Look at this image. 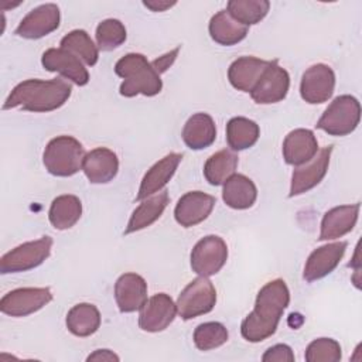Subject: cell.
<instances>
[{
	"mask_svg": "<svg viewBox=\"0 0 362 362\" xmlns=\"http://www.w3.org/2000/svg\"><path fill=\"white\" fill-rule=\"evenodd\" d=\"M83 146L72 136H58L47 144L42 163L47 171L57 177H71L82 170Z\"/></svg>",
	"mask_w": 362,
	"mask_h": 362,
	"instance_id": "cell-4",
	"label": "cell"
},
{
	"mask_svg": "<svg viewBox=\"0 0 362 362\" xmlns=\"http://www.w3.org/2000/svg\"><path fill=\"white\" fill-rule=\"evenodd\" d=\"M72 86L64 79H27L13 88L7 96L3 110L20 107L28 112H52L69 99Z\"/></svg>",
	"mask_w": 362,
	"mask_h": 362,
	"instance_id": "cell-2",
	"label": "cell"
},
{
	"mask_svg": "<svg viewBox=\"0 0 362 362\" xmlns=\"http://www.w3.org/2000/svg\"><path fill=\"white\" fill-rule=\"evenodd\" d=\"M115 298L122 313H134L147 301V283L137 273L122 274L115 284Z\"/></svg>",
	"mask_w": 362,
	"mask_h": 362,
	"instance_id": "cell-19",
	"label": "cell"
},
{
	"mask_svg": "<svg viewBox=\"0 0 362 362\" xmlns=\"http://www.w3.org/2000/svg\"><path fill=\"white\" fill-rule=\"evenodd\" d=\"M86 361H119V356L109 349H96L86 358Z\"/></svg>",
	"mask_w": 362,
	"mask_h": 362,
	"instance_id": "cell-39",
	"label": "cell"
},
{
	"mask_svg": "<svg viewBox=\"0 0 362 362\" xmlns=\"http://www.w3.org/2000/svg\"><path fill=\"white\" fill-rule=\"evenodd\" d=\"M290 303V291L284 280L274 279L257 293L255 308L240 325L242 337L249 342H260L272 337Z\"/></svg>",
	"mask_w": 362,
	"mask_h": 362,
	"instance_id": "cell-1",
	"label": "cell"
},
{
	"mask_svg": "<svg viewBox=\"0 0 362 362\" xmlns=\"http://www.w3.org/2000/svg\"><path fill=\"white\" fill-rule=\"evenodd\" d=\"M229 338L228 329L223 324L216 321L202 322L194 331V344L199 351H211L222 346Z\"/></svg>",
	"mask_w": 362,
	"mask_h": 362,
	"instance_id": "cell-34",
	"label": "cell"
},
{
	"mask_svg": "<svg viewBox=\"0 0 362 362\" xmlns=\"http://www.w3.org/2000/svg\"><path fill=\"white\" fill-rule=\"evenodd\" d=\"M61 48L68 49L85 65L93 66L98 62L99 51L85 30H72L61 40Z\"/></svg>",
	"mask_w": 362,
	"mask_h": 362,
	"instance_id": "cell-32",
	"label": "cell"
},
{
	"mask_svg": "<svg viewBox=\"0 0 362 362\" xmlns=\"http://www.w3.org/2000/svg\"><path fill=\"white\" fill-rule=\"evenodd\" d=\"M175 315L177 305L173 298L165 293H158L147 298L140 308L139 327L146 332H160L174 321Z\"/></svg>",
	"mask_w": 362,
	"mask_h": 362,
	"instance_id": "cell-12",
	"label": "cell"
},
{
	"mask_svg": "<svg viewBox=\"0 0 362 362\" xmlns=\"http://www.w3.org/2000/svg\"><path fill=\"white\" fill-rule=\"evenodd\" d=\"M143 4L150 8L151 11H165L167 8L173 7L175 4V1H157V0H153V1H143Z\"/></svg>",
	"mask_w": 362,
	"mask_h": 362,
	"instance_id": "cell-40",
	"label": "cell"
},
{
	"mask_svg": "<svg viewBox=\"0 0 362 362\" xmlns=\"http://www.w3.org/2000/svg\"><path fill=\"white\" fill-rule=\"evenodd\" d=\"M361 105L355 96H337L317 122V129L331 136L351 134L359 124Z\"/></svg>",
	"mask_w": 362,
	"mask_h": 362,
	"instance_id": "cell-5",
	"label": "cell"
},
{
	"mask_svg": "<svg viewBox=\"0 0 362 362\" xmlns=\"http://www.w3.org/2000/svg\"><path fill=\"white\" fill-rule=\"evenodd\" d=\"M269 8L270 3L267 0H230L226 4L229 16L247 27L262 21Z\"/></svg>",
	"mask_w": 362,
	"mask_h": 362,
	"instance_id": "cell-33",
	"label": "cell"
},
{
	"mask_svg": "<svg viewBox=\"0 0 362 362\" xmlns=\"http://www.w3.org/2000/svg\"><path fill=\"white\" fill-rule=\"evenodd\" d=\"M256 198L257 188L255 182L243 174H233L223 184L222 199L229 208L247 209L256 202Z\"/></svg>",
	"mask_w": 362,
	"mask_h": 362,
	"instance_id": "cell-26",
	"label": "cell"
},
{
	"mask_svg": "<svg viewBox=\"0 0 362 362\" xmlns=\"http://www.w3.org/2000/svg\"><path fill=\"white\" fill-rule=\"evenodd\" d=\"M82 215V202L76 195L65 194L57 197L48 212V219L55 229L64 230L72 228Z\"/></svg>",
	"mask_w": 362,
	"mask_h": 362,
	"instance_id": "cell-29",
	"label": "cell"
},
{
	"mask_svg": "<svg viewBox=\"0 0 362 362\" xmlns=\"http://www.w3.org/2000/svg\"><path fill=\"white\" fill-rule=\"evenodd\" d=\"M41 64L44 69L49 72H58L78 86H83L89 82V72L83 66V62L72 52L61 47L48 48L41 57Z\"/></svg>",
	"mask_w": 362,
	"mask_h": 362,
	"instance_id": "cell-15",
	"label": "cell"
},
{
	"mask_svg": "<svg viewBox=\"0 0 362 362\" xmlns=\"http://www.w3.org/2000/svg\"><path fill=\"white\" fill-rule=\"evenodd\" d=\"M216 303V290L212 281L199 276L189 281L175 303L177 314L182 320H191L212 311Z\"/></svg>",
	"mask_w": 362,
	"mask_h": 362,
	"instance_id": "cell-7",
	"label": "cell"
},
{
	"mask_svg": "<svg viewBox=\"0 0 362 362\" xmlns=\"http://www.w3.org/2000/svg\"><path fill=\"white\" fill-rule=\"evenodd\" d=\"M259 136V124L247 117H232L226 124V141L233 151H240L252 147L257 141Z\"/></svg>",
	"mask_w": 362,
	"mask_h": 362,
	"instance_id": "cell-31",
	"label": "cell"
},
{
	"mask_svg": "<svg viewBox=\"0 0 362 362\" xmlns=\"http://www.w3.org/2000/svg\"><path fill=\"white\" fill-rule=\"evenodd\" d=\"M52 243L54 242L51 236H42L37 240L18 245L1 256L0 273H21L38 267L48 259Z\"/></svg>",
	"mask_w": 362,
	"mask_h": 362,
	"instance_id": "cell-6",
	"label": "cell"
},
{
	"mask_svg": "<svg viewBox=\"0 0 362 362\" xmlns=\"http://www.w3.org/2000/svg\"><path fill=\"white\" fill-rule=\"evenodd\" d=\"M334 88L335 74L331 66L315 64L304 71L300 82V95L310 105L324 103L332 96Z\"/></svg>",
	"mask_w": 362,
	"mask_h": 362,
	"instance_id": "cell-10",
	"label": "cell"
},
{
	"mask_svg": "<svg viewBox=\"0 0 362 362\" xmlns=\"http://www.w3.org/2000/svg\"><path fill=\"white\" fill-rule=\"evenodd\" d=\"M82 171L92 184L110 182L119 171V158L106 147L93 148L85 154Z\"/></svg>",
	"mask_w": 362,
	"mask_h": 362,
	"instance_id": "cell-20",
	"label": "cell"
},
{
	"mask_svg": "<svg viewBox=\"0 0 362 362\" xmlns=\"http://www.w3.org/2000/svg\"><path fill=\"white\" fill-rule=\"evenodd\" d=\"M341 356V345L332 338H317L305 349L307 362H338Z\"/></svg>",
	"mask_w": 362,
	"mask_h": 362,
	"instance_id": "cell-36",
	"label": "cell"
},
{
	"mask_svg": "<svg viewBox=\"0 0 362 362\" xmlns=\"http://www.w3.org/2000/svg\"><path fill=\"white\" fill-rule=\"evenodd\" d=\"M318 151V141L308 129L291 130L283 141V158L290 165H301L310 161Z\"/></svg>",
	"mask_w": 362,
	"mask_h": 362,
	"instance_id": "cell-23",
	"label": "cell"
},
{
	"mask_svg": "<svg viewBox=\"0 0 362 362\" xmlns=\"http://www.w3.org/2000/svg\"><path fill=\"white\" fill-rule=\"evenodd\" d=\"M208 30L215 42L226 47L240 42L249 33V27L232 18L226 10H221L212 16Z\"/></svg>",
	"mask_w": 362,
	"mask_h": 362,
	"instance_id": "cell-27",
	"label": "cell"
},
{
	"mask_svg": "<svg viewBox=\"0 0 362 362\" xmlns=\"http://www.w3.org/2000/svg\"><path fill=\"white\" fill-rule=\"evenodd\" d=\"M228 260V246L216 235H208L198 240L191 252V269L199 276L216 274Z\"/></svg>",
	"mask_w": 362,
	"mask_h": 362,
	"instance_id": "cell-8",
	"label": "cell"
},
{
	"mask_svg": "<svg viewBox=\"0 0 362 362\" xmlns=\"http://www.w3.org/2000/svg\"><path fill=\"white\" fill-rule=\"evenodd\" d=\"M182 140L191 150L209 147L216 139V126L208 113H195L184 124Z\"/></svg>",
	"mask_w": 362,
	"mask_h": 362,
	"instance_id": "cell-24",
	"label": "cell"
},
{
	"mask_svg": "<svg viewBox=\"0 0 362 362\" xmlns=\"http://www.w3.org/2000/svg\"><path fill=\"white\" fill-rule=\"evenodd\" d=\"M331 153L332 146H327L317 151V154L310 161L298 165L293 171L288 197H297L304 192H308L322 181L328 171Z\"/></svg>",
	"mask_w": 362,
	"mask_h": 362,
	"instance_id": "cell-11",
	"label": "cell"
},
{
	"mask_svg": "<svg viewBox=\"0 0 362 362\" xmlns=\"http://www.w3.org/2000/svg\"><path fill=\"white\" fill-rule=\"evenodd\" d=\"M238 154L233 150L223 148L212 154L205 165H204V175L211 185H223L228 178L235 174L238 167Z\"/></svg>",
	"mask_w": 362,
	"mask_h": 362,
	"instance_id": "cell-30",
	"label": "cell"
},
{
	"mask_svg": "<svg viewBox=\"0 0 362 362\" xmlns=\"http://www.w3.org/2000/svg\"><path fill=\"white\" fill-rule=\"evenodd\" d=\"M359 209L361 204L356 202L352 205H339L325 212L321 221V230L318 239L331 240L349 233L356 225Z\"/></svg>",
	"mask_w": 362,
	"mask_h": 362,
	"instance_id": "cell-21",
	"label": "cell"
},
{
	"mask_svg": "<svg viewBox=\"0 0 362 362\" xmlns=\"http://www.w3.org/2000/svg\"><path fill=\"white\" fill-rule=\"evenodd\" d=\"M66 328L76 337H89L100 327V313L90 303H79L66 314Z\"/></svg>",
	"mask_w": 362,
	"mask_h": 362,
	"instance_id": "cell-28",
	"label": "cell"
},
{
	"mask_svg": "<svg viewBox=\"0 0 362 362\" xmlns=\"http://www.w3.org/2000/svg\"><path fill=\"white\" fill-rule=\"evenodd\" d=\"M61 14L54 3L41 4L33 8L16 28V35L27 40L42 38L59 27Z\"/></svg>",
	"mask_w": 362,
	"mask_h": 362,
	"instance_id": "cell-13",
	"label": "cell"
},
{
	"mask_svg": "<svg viewBox=\"0 0 362 362\" xmlns=\"http://www.w3.org/2000/svg\"><path fill=\"white\" fill-rule=\"evenodd\" d=\"M181 160V153H170L164 156L161 160H158L154 165H151L140 182L136 199L143 201L150 195L160 192L175 174V170Z\"/></svg>",
	"mask_w": 362,
	"mask_h": 362,
	"instance_id": "cell-18",
	"label": "cell"
},
{
	"mask_svg": "<svg viewBox=\"0 0 362 362\" xmlns=\"http://www.w3.org/2000/svg\"><path fill=\"white\" fill-rule=\"evenodd\" d=\"M178 52H180V47L171 49L170 52H167V54H164V55H161V57H158V58L154 59L151 64H153V66H154L160 74H163V72H165V71L174 64V61H175Z\"/></svg>",
	"mask_w": 362,
	"mask_h": 362,
	"instance_id": "cell-38",
	"label": "cell"
},
{
	"mask_svg": "<svg viewBox=\"0 0 362 362\" xmlns=\"http://www.w3.org/2000/svg\"><path fill=\"white\" fill-rule=\"evenodd\" d=\"M290 88L288 72L277 64V59L272 61L270 66L263 72L262 78L252 89L250 96L259 105H270L283 100Z\"/></svg>",
	"mask_w": 362,
	"mask_h": 362,
	"instance_id": "cell-14",
	"label": "cell"
},
{
	"mask_svg": "<svg viewBox=\"0 0 362 362\" xmlns=\"http://www.w3.org/2000/svg\"><path fill=\"white\" fill-rule=\"evenodd\" d=\"M168 201L170 198L165 189H161L160 192H156L148 198L143 199L141 204L133 211L124 229V235L141 230L154 223L167 208Z\"/></svg>",
	"mask_w": 362,
	"mask_h": 362,
	"instance_id": "cell-25",
	"label": "cell"
},
{
	"mask_svg": "<svg viewBox=\"0 0 362 362\" xmlns=\"http://www.w3.org/2000/svg\"><path fill=\"white\" fill-rule=\"evenodd\" d=\"M215 202V197L209 194L202 191H189L184 194L175 205V221L184 228L195 226L211 215Z\"/></svg>",
	"mask_w": 362,
	"mask_h": 362,
	"instance_id": "cell-17",
	"label": "cell"
},
{
	"mask_svg": "<svg viewBox=\"0 0 362 362\" xmlns=\"http://www.w3.org/2000/svg\"><path fill=\"white\" fill-rule=\"evenodd\" d=\"M96 44L102 51H112L126 41V28L120 20L106 18L96 27Z\"/></svg>",
	"mask_w": 362,
	"mask_h": 362,
	"instance_id": "cell-35",
	"label": "cell"
},
{
	"mask_svg": "<svg viewBox=\"0 0 362 362\" xmlns=\"http://www.w3.org/2000/svg\"><path fill=\"white\" fill-rule=\"evenodd\" d=\"M52 300L48 287H23L4 294L0 300V310L10 317H25L37 313Z\"/></svg>",
	"mask_w": 362,
	"mask_h": 362,
	"instance_id": "cell-9",
	"label": "cell"
},
{
	"mask_svg": "<svg viewBox=\"0 0 362 362\" xmlns=\"http://www.w3.org/2000/svg\"><path fill=\"white\" fill-rule=\"evenodd\" d=\"M346 246H348L346 242L339 240V242L322 245L315 250H313L304 266V272H303L304 280L311 283L329 274L339 264L341 259L345 255Z\"/></svg>",
	"mask_w": 362,
	"mask_h": 362,
	"instance_id": "cell-16",
	"label": "cell"
},
{
	"mask_svg": "<svg viewBox=\"0 0 362 362\" xmlns=\"http://www.w3.org/2000/svg\"><path fill=\"white\" fill-rule=\"evenodd\" d=\"M270 64L272 61L256 57H240L230 64L228 79L235 89L250 93Z\"/></svg>",
	"mask_w": 362,
	"mask_h": 362,
	"instance_id": "cell-22",
	"label": "cell"
},
{
	"mask_svg": "<svg viewBox=\"0 0 362 362\" xmlns=\"http://www.w3.org/2000/svg\"><path fill=\"white\" fill-rule=\"evenodd\" d=\"M115 72L123 79L119 88L122 96H156L163 89L161 74L143 54H126L116 62Z\"/></svg>",
	"mask_w": 362,
	"mask_h": 362,
	"instance_id": "cell-3",
	"label": "cell"
},
{
	"mask_svg": "<svg viewBox=\"0 0 362 362\" xmlns=\"http://www.w3.org/2000/svg\"><path fill=\"white\" fill-rule=\"evenodd\" d=\"M263 362H293V349L286 344H277L270 346L262 356Z\"/></svg>",
	"mask_w": 362,
	"mask_h": 362,
	"instance_id": "cell-37",
	"label": "cell"
}]
</instances>
